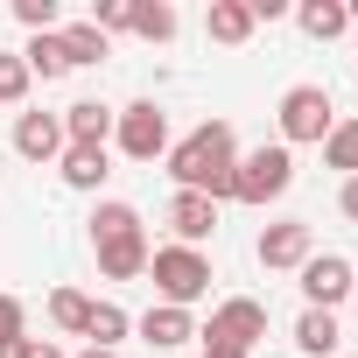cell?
I'll list each match as a JSON object with an SVG mask.
<instances>
[{"label": "cell", "mask_w": 358, "mask_h": 358, "mask_svg": "<svg viewBox=\"0 0 358 358\" xmlns=\"http://www.w3.org/2000/svg\"><path fill=\"white\" fill-rule=\"evenodd\" d=\"M169 176H176V190H197V197H211V204H225L232 197V169H239V134L225 127V120H204V127H190L183 141H169Z\"/></svg>", "instance_id": "6da1fadb"}, {"label": "cell", "mask_w": 358, "mask_h": 358, "mask_svg": "<svg viewBox=\"0 0 358 358\" xmlns=\"http://www.w3.org/2000/svg\"><path fill=\"white\" fill-rule=\"evenodd\" d=\"M92 253H99V274H106V281L148 274V232H141V211H134V204H99V211H92Z\"/></svg>", "instance_id": "7a4b0ae2"}, {"label": "cell", "mask_w": 358, "mask_h": 358, "mask_svg": "<svg viewBox=\"0 0 358 358\" xmlns=\"http://www.w3.org/2000/svg\"><path fill=\"white\" fill-rule=\"evenodd\" d=\"M148 274H155V295L169 309H190L211 295V253L204 246H162V253H148Z\"/></svg>", "instance_id": "3957f363"}, {"label": "cell", "mask_w": 358, "mask_h": 358, "mask_svg": "<svg viewBox=\"0 0 358 358\" xmlns=\"http://www.w3.org/2000/svg\"><path fill=\"white\" fill-rule=\"evenodd\" d=\"M288 183H295V155L274 141V148H253V155H239V169H232V204H274V197H288Z\"/></svg>", "instance_id": "277c9868"}, {"label": "cell", "mask_w": 358, "mask_h": 358, "mask_svg": "<svg viewBox=\"0 0 358 358\" xmlns=\"http://www.w3.org/2000/svg\"><path fill=\"white\" fill-rule=\"evenodd\" d=\"M330 127H337V113H330L323 85H288L281 92V148H323Z\"/></svg>", "instance_id": "5b68a950"}, {"label": "cell", "mask_w": 358, "mask_h": 358, "mask_svg": "<svg viewBox=\"0 0 358 358\" xmlns=\"http://www.w3.org/2000/svg\"><path fill=\"white\" fill-rule=\"evenodd\" d=\"M113 141H120L127 162H155V155H169V113H162L155 99H134V106H120Z\"/></svg>", "instance_id": "8992f818"}, {"label": "cell", "mask_w": 358, "mask_h": 358, "mask_svg": "<svg viewBox=\"0 0 358 358\" xmlns=\"http://www.w3.org/2000/svg\"><path fill=\"white\" fill-rule=\"evenodd\" d=\"M267 337V309L253 302V295H232V302H218L211 309V323L197 330V344H225V351H246L253 358V344Z\"/></svg>", "instance_id": "52a82bcc"}, {"label": "cell", "mask_w": 358, "mask_h": 358, "mask_svg": "<svg viewBox=\"0 0 358 358\" xmlns=\"http://www.w3.org/2000/svg\"><path fill=\"white\" fill-rule=\"evenodd\" d=\"M295 274H302V295H309V309H337V302L358 288V267H351L344 253H309Z\"/></svg>", "instance_id": "ba28073f"}, {"label": "cell", "mask_w": 358, "mask_h": 358, "mask_svg": "<svg viewBox=\"0 0 358 358\" xmlns=\"http://www.w3.org/2000/svg\"><path fill=\"white\" fill-rule=\"evenodd\" d=\"M253 253H260V267H267V274H295V267L316 253V239H309V225H302V218H281V225H267V232H260V246H253Z\"/></svg>", "instance_id": "9c48e42d"}, {"label": "cell", "mask_w": 358, "mask_h": 358, "mask_svg": "<svg viewBox=\"0 0 358 358\" xmlns=\"http://www.w3.org/2000/svg\"><path fill=\"white\" fill-rule=\"evenodd\" d=\"M162 218H169V232H176V246H204V239L218 232V204H211V197H197V190H176Z\"/></svg>", "instance_id": "30bf717a"}, {"label": "cell", "mask_w": 358, "mask_h": 358, "mask_svg": "<svg viewBox=\"0 0 358 358\" xmlns=\"http://www.w3.org/2000/svg\"><path fill=\"white\" fill-rule=\"evenodd\" d=\"M113 106L106 99H78V106H64V148H106L113 141Z\"/></svg>", "instance_id": "8fae6325"}, {"label": "cell", "mask_w": 358, "mask_h": 358, "mask_svg": "<svg viewBox=\"0 0 358 358\" xmlns=\"http://www.w3.org/2000/svg\"><path fill=\"white\" fill-rule=\"evenodd\" d=\"M15 155L22 162H57L64 155V120L57 113H15Z\"/></svg>", "instance_id": "7c38bea8"}, {"label": "cell", "mask_w": 358, "mask_h": 358, "mask_svg": "<svg viewBox=\"0 0 358 358\" xmlns=\"http://www.w3.org/2000/svg\"><path fill=\"white\" fill-rule=\"evenodd\" d=\"M253 29H260V22H253L246 0H211V8H204V36H211V43H225V50H239Z\"/></svg>", "instance_id": "4fadbf2b"}, {"label": "cell", "mask_w": 358, "mask_h": 358, "mask_svg": "<svg viewBox=\"0 0 358 358\" xmlns=\"http://www.w3.org/2000/svg\"><path fill=\"white\" fill-rule=\"evenodd\" d=\"M134 330H141V337H148L155 351H176V344H190V337H197L190 309H169V302H155V309H148V316H141Z\"/></svg>", "instance_id": "5bb4252c"}, {"label": "cell", "mask_w": 358, "mask_h": 358, "mask_svg": "<svg viewBox=\"0 0 358 358\" xmlns=\"http://www.w3.org/2000/svg\"><path fill=\"white\" fill-rule=\"evenodd\" d=\"M295 351L302 358H330L337 351V309H302L295 316Z\"/></svg>", "instance_id": "9a60e30c"}, {"label": "cell", "mask_w": 358, "mask_h": 358, "mask_svg": "<svg viewBox=\"0 0 358 358\" xmlns=\"http://www.w3.org/2000/svg\"><path fill=\"white\" fill-rule=\"evenodd\" d=\"M295 29L309 36V43H337L351 22H344V0H302L295 8Z\"/></svg>", "instance_id": "2e32d148"}, {"label": "cell", "mask_w": 358, "mask_h": 358, "mask_svg": "<svg viewBox=\"0 0 358 358\" xmlns=\"http://www.w3.org/2000/svg\"><path fill=\"white\" fill-rule=\"evenodd\" d=\"M57 169H64V183H71V190H99L106 176H113L106 148H64V155H57Z\"/></svg>", "instance_id": "e0dca14e"}, {"label": "cell", "mask_w": 358, "mask_h": 358, "mask_svg": "<svg viewBox=\"0 0 358 358\" xmlns=\"http://www.w3.org/2000/svg\"><path fill=\"white\" fill-rule=\"evenodd\" d=\"M57 43H64V57H71V71H85V64H99L113 43L92 29V22H57Z\"/></svg>", "instance_id": "ac0fdd59"}, {"label": "cell", "mask_w": 358, "mask_h": 358, "mask_svg": "<svg viewBox=\"0 0 358 358\" xmlns=\"http://www.w3.org/2000/svg\"><path fill=\"white\" fill-rule=\"evenodd\" d=\"M176 29H183V22H176L169 0H134V36H141V43H169Z\"/></svg>", "instance_id": "d6986e66"}, {"label": "cell", "mask_w": 358, "mask_h": 358, "mask_svg": "<svg viewBox=\"0 0 358 358\" xmlns=\"http://www.w3.org/2000/svg\"><path fill=\"white\" fill-rule=\"evenodd\" d=\"M22 64H29V78H43V85L71 71V57H64V43H57V36H29V50H22Z\"/></svg>", "instance_id": "ffe728a7"}, {"label": "cell", "mask_w": 358, "mask_h": 358, "mask_svg": "<svg viewBox=\"0 0 358 358\" xmlns=\"http://www.w3.org/2000/svg\"><path fill=\"white\" fill-rule=\"evenodd\" d=\"M127 330H134V316H127L120 302H92V323H85V337H92L99 351H113V344H120Z\"/></svg>", "instance_id": "44dd1931"}, {"label": "cell", "mask_w": 358, "mask_h": 358, "mask_svg": "<svg viewBox=\"0 0 358 358\" xmlns=\"http://www.w3.org/2000/svg\"><path fill=\"white\" fill-rule=\"evenodd\" d=\"M50 323H57V330H71V337H85V323H92V295L57 288V295H50Z\"/></svg>", "instance_id": "7402d4cb"}, {"label": "cell", "mask_w": 358, "mask_h": 358, "mask_svg": "<svg viewBox=\"0 0 358 358\" xmlns=\"http://www.w3.org/2000/svg\"><path fill=\"white\" fill-rule=\"evenodd\" d=\"M323 162H330V169H344V176H358V120H337V127H330Z\"/></svg>", "instance_id": "603a6c76"}, {"label": "cell", "mask_w": 358, "mask_h": 358, "mask_svg": "<svg viewBox=\"0 0 358 358\" xmlns=\"http://www.w3.org/2000/svg\"><path fill=\"white\" fill-rule=\"evenodd\" d=\"M29 85H36V78H29V64H22V57H0V113L22 106V99H29Z\"/></svg>", "instance_id": "cb8c5ba5"}, {"label": "cell", "mask_w": 358, "mask_h": 358, "mask_svg": "<svg viewBox=\"0 0 358 358\" xmlns=\"http://www.w3.org/2000/svg\"><path fill=\"white\" fill-rule=\"evenodd\" d=\"M92 29L113 43V36H127L134 29V0H99V8H92Z\"/></svg>", "instance_id": "d4e9b609"}, {"label": "cell", "mask_w": 358, "mask_h": 358, "mask_svg": "<svg viewBox=\"0 0 358 358\" xmlns=\"http://www.w3.org/2000/svg\"><path fill=\"white\" fill-rule=\"evenodd\" d=\"M15 22L29 36H57V0H15Z\"/></svg>", "instance_id": "484cf974"}, {"label": "cell", "mask_w": 358, "mask_h": 358, "mask_svg": "<svg viewBox=\"0 0 358 358\" xmlns=\"http://www.w3.org/2000/svg\"><path fill=\"white\" fill-rule=\"evenodd\" d=\"M15 337H29V309L22 295H0V344H15Z\"/></svg>", "instance_id": "4316f807"}, {"label": "cell", "mask_w": 358, "mask_h": 358, "mask_svg": "<svg viewBox=\"0 0 358 358\" xmlns=\"http://www.w3.org/2000/svg\"><path fill=\"white\" fill-rule=\"evenodd\" d=\"M337 211L358 225V176H344V190H337Z\"/></svg>", "instance_id": "83f0119b"}, {"label": "cell", "mask_w": 358, "mask_h": 358, "mask_svg": "<svg viewBox=\"0 0 358 358\" xmlns=\"http://www.w3.org/2000/svg\"><path fill=\"white\" fill-rule=\"evenodd\" d=\"M29 358H64V351H57L50 337H29Z\"/></svg>", "instance_id": "f1b7e54d"}, {"label": "cell", "mask_w": 358, "mask_h": 358, "mask_svg": "<svg viewBox=\"0 0 358 358\" xmlns=\"http://www.w3.org/2000/svg\"><path fill=\"white\" fill-rule=\"evenodd\" d=\"M0 358H29V337H15V344H0Z\"/></svg>", "instance_id": "f546056e"}, {"label": "cell", "mask_w": 358, "mask_h": 358, "mask_svg": "<svg viewBox=\"0 0 358 358\" xmlns=\"http://www.w3.org/2000/svg\"><path fill=\"white\" fill-rule=\"evenodd\" d=\"M78 358H120V351H99V344H85V351H78Z\"/></svg>", "instance_id": "4dcf8cb0"}, {"label": "cell", "mask_w": 358, "mask_h": 358, "mask_svg": "<svg viewBox=\"0 0 358 358\" xmlns=\"http://www.w3.org/2000/svg\"><path fill=\"white\" fill-rule=\"evenodd\" d=\"M351 295H358V288H351Z\"/></svg>", "instance_id": "1f68e13d"}]
</instances>
